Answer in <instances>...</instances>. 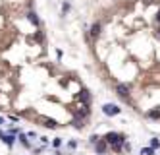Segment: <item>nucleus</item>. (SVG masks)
Returning a JSON list of instances; mask_svg holds the SVG:
<instances>
[{"mask_svg":"<svg viewBox=\"0 0 160 155\" xmlns=\"http://www.w3.org/2000/svg\"><path fill=\"white\" fill-rule=\"evenodd\" d=\"M120 107L118 105H114V103H106V105H102V113L106 114V116H116V114H120Z\"/></svg>","mask_w":160,"mask_h":155,"instance_id":"1","label":"nucleus"},{"mask_svg":"<svg viewBox=\"0 0 160 155\" xmlns=\"http://www.w3.org/2000/svg\"><path fill=\"white\" fill-rule=\"evenodd\" d=\"M104 140H106V143H112V146H116V143H124V136L116 134V132H110V134L104 136Z\"/></svg>","mask_w":160,"mask_h":155,"instance_id":"2","label":"nucleus"},{"mask_svg":"<svg viewBox=\"0 0 160 155\" xmlns=\"http://www.w3.org/2000/svg\"><path fill=\"white\" fill-rule=\"evenodd\" d=\"M116 91H118V95H120L122 99L129 101V89H127V85H124V83H118V87H116Z\"/></svg>","mask_w":160,"mask_h":155,"instance_id":"3","label":"nucleus"},{"mask_svg":"<svg viewBox=\"0 0 160 155\" xmlns=\"http://www.w3.org/2000/svg\"><path fill=\"white\" fill-rule=\"evenodd\" d=\"M0 140L6 143V146L12 147V146H14V142H15V136H14V132H10V134H4V132H2V134H0Z\"/></svg>","mask_w":160,"mask_h":155,"instance_id":"4","label":"nucleus"},{"mask_svg":"<svg viewBox=\"0 0 160 155\" xmlns=\"http://www.w3.org/2000/svg\"><path fill=\"white\" fill-rule=\"evenodd\" d=\"M100 29H102V25H100V21H97V23H93V27H91V37H98Z\"/></svg>","mask_w":160,"mask_h":155,"instance_id":"5","label":"nucleus"},{"mask_svg":"<svg viewBox=\"0 0 160 155\" xmlns=\"http://www.w3.org/2000/svg\"><path fill=\"white\" fill-rule=\"evenodd\" d=\"M81 99L85 101V105H91V93L87 91V89H83V91H81Z\"/></svg>","mask_w":160,"mask_h":155,"instance_id":"6","label":"nucleus"},{"mask_svg":"<svg viewBox=\"0 0 160 155\" xmlns=\"http://www.w3.org/2000/svg\"><path fill=\"white\" fill-rule=\"evenodd\" d=\"M104 151H106V140L97 143V153H104Z\"/></svg>","mask_w":160,"mask_h":155,"instance_id":"7","label":"nucleus"},{"mask_svg":"<svg viewBox=\"0 0 160 155\" xmlns=\"http://www.w3.org/2000/svg\"><path fill=\"white\" fill-rule=\"evenodd\" d=\"M27 18L31 19V23H33V25H39V18H37V14H35V12H29V14H27Z\"/></svg>","mask_w":160,"mask_h":155,"instance_id":"8","label":"nucleus"},{"mask_svg":"<svg viewBox=\"0 0 160 155\" xmlns=\"http://www.w3.org/2000/svg\"><path fill=\"white\" fill-rule=\"evenodd\" d=\"M148 118H160V109H152V111H148Z\"/></svg>","mask_w":160,"mask_h":155,"instance_id":"9","label":"nucleus"},{"mask_svg":"<svg viewBox=\"0 0 160 155\" xmlns=\"http://www.w3.org/2000/svg\"><path fill=\"white\" fill-rule=\"evenodd\" d=\"M154 151H156V149H152V147H143L141 155H154Z\"/></svg>","mask_w":160,"mask_h":155,"instance_id":"10","label":"nucleus"},{"mask_svg":"<svg viewBox=\"0 0 160 155\" xmlns=\"http://www.w3.org/2000/svg\"><path fill=\"white\" fill-rule=\"evenodd\" d=\"M42 122H45V126H46V128H56V122H54V120H50V118H45Z\"/></svg>","mask_w":160,"mask_h":155,"instance_id":"11","label":"nucleus"},{"mask_svg":"<svg viewBox=\"0 0 160 155\" xmlns=\"http://www.w3.org/2000/svg\"><path fill=\"white\" fill-rule=\"evenodd\" d=\"M19 140H21V143H23L25 147L29 146V142H27V136H25V134H19Z\"/></svg>","mask_w":160,"mask_h":155,"instance_id":"12","label":"nucleus"},{"mask_svg":"<svg viewBox=\"0 0 160 155\" xmlns=\"http://www.w3.org/2000/svg\"><path fill=\"white\" fill-rule=\"evenodd\" d=\"M151 147H152V149H158V147H160V142L156 140V138H154V140L151 142Z\"/></svg>","mask_w":160,"mask_h":155,"instance_id":"13","label":"nucleus"},{"mask_svg":"<svg viewBox=\"0 0 160 155\" xmlns=\"http://www.w3.org/2000/svg\"><path fill=\"white\" fill-rule=\"evenodd\" d=\"M52 146H54V147H60L62 146V140H60V138H56V140L52 142Z\"/></svg>","mask_w":160,"mask_h":155,"instance_id":"14","label":"nucleus"},{"mask_svg":"<svg viewBox=\"0 0 160 155\" xmlns=\"http://www.w3.org/2000/svg\"><path fill=\"white\" fill-rule=\"evenodd\" d=\"M68 10H70V4L66 2V4H64V8H62V12H64V14H68Z\"/></svg>","mask_w":160,"mask_h":155,"instance_id":"15","label":"nucleus"},{"mask_svg":"<svg viewBox=\"0 0 160 155\" xmlns=\"http://www.w3.org/2000/svg\"><path fill=\"white\" fill-rule=\"evenodd\" d=\"M156 19H158V21H160V10H158V16H156Z\"/></svg>","mask_w":160,"mask_h":155,"instance_id":"16","label":"nucleus"},{"mask_svg":"<svg viewBox=\"0 0 160 155\" xmlns=\"http://www.w3.org/2000/svg\"><path fill=\"white\" fill-rule=\"evenodd\" d=\"M2 122H4V118H2V116H0V124H2Z\"/></svg>","mask_w":160,"mask_h":155,"instance_id":"17","label":"nucleus"},{"mask_svg":"<svg viewBox=\"0 0 160 155\" xmlns=\"http://www.w3.org/2000/svg\"><path fill=\"white\" fill-rule=\"evenodd\" d=\"M158 35H160V29H158Z\"/></svg>","mask_w":160,"mask_h":155,"instance_id":"18","label":"nucleus"}]
</instances>
